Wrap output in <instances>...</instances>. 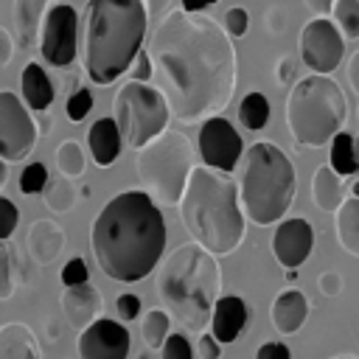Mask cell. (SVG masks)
Here are the masks:
<instances>
[{"label": "cell", "instance_id": "30", "mask_svg": "<svg viewBox=\"0 0 359 359\" xmlns=\"http://www.w3.org/2000/svg\"><path fill=\"white\" fill-rule=\"evenodd\" d=\"M56 168H59V174H65V177H81L84 174V168H87V154H84V149H81V143H76V140H62L59 146H56Z\"/></svg>", "mask_w": 359, "mask_h": 359}, {"label": "cell", "instance_id": "42", "mask_svg": "<svg viewBox=\"0 0 359 359\" xmlns=\"http://www.w3.org/2000/svg\"><path fill=\"white\" fill-rule=\"evenodd\" d=\"M255 359H292V351H289L286 342H280V339H269V342H264V345L258 348Z\"/></svg>", "mask_w": 359, "mask_h": 359}, {"label": "cell", "instance_id": "14", "mask_svg": "<svg viewBox=\"0 0 359 359\" xmlns=\"http://www.w3.org/2000/svg\"><path fill=\"white\" fill-rule=\"evenodd\" d=\"M79 359H126L129 331L118 320L98 317L84 331H79Z\"/></svg>", "mask_w": 359, "mask_h": 359}, {"label": "cell", "instance_id": "40", "mask_svg": "<svg viewBox=\"0 0 359 359\" xmlns=\"http://www.w3.org/2000/svg\"><path fill=\"white\" fill-rule=\"evenodd\" d=\"M151 73H154V65H151L149 50L143 48V50L135 56L132 67H129V79H132V81H149V79H151Z\"/></svg>", "mask_w": 359, "mask_h": 359}, {"label": "cell", "instance_id": "45", "mask_svg": "<svg viewBox=\"0 0 359 359\" xmlns=\"http://www.w3.org/2000/svg\"><path fill=\"white\" fill-rule=\"evenodd\" d=\"M292 79H294V59L292 56H280L278 59V84L292 87Z\"/></svg>", "mask_w": 359, "mask_h": 359}, {"label": "cell", "instance_id": "35", "mask_svg": "<svg viewBox=\"0 0 359 359\" xmlns=\"http://www.w3.org/2000/svg\"><path fill=\"white\" fill-rule=\"evenodd\" d=\"M160 353H163V359H194V348H191L188 337L180 334V331H174V334L165 337Z\"/></svg>", "mask_w": 359, "mask_h": 359}, {"label": "cell", "instance_id": "7", "mask_svg": "<svg viewBox=\"0 0 359 359\" xmlns=\"http://www.w3.org/2000/svg\"><path fill=\"white\" fill-rule=\"evenodd\" d=\"M348 98L342 87L323 73L303 76L286 95V126L300 146L320 149L345 129Z\"/></svg>", "mask_w": 359, "mask_h": 359}, {"label": "cell", "instance_id": "47", "mask_svg": "<svg viewBox=\"0 0 359 359\" xmlns=\"http://www.w3.org/2000/svg\"><path fill=\"white\" fill-rule=\"evenodd\" d=\"M303 3L311 11V17H325V14H331V8H334L337 0H303Z\"/></svg>", "mask_w": 359, "mask_h": 359}, {"label": "cell", "instance_id": "24", "mask_svg": "<svg viewBox=\"0 0 359 359\" xmlns=\"http://www.w3.org/2000/svg\"><path fill=\"white\" fill-rule=\"evenodd\" d=\"M311 196H314V205L320 210H325V213H337V208L345 202V182L328 163L314 168V174H311Z\"/></svg>", "mask_w": 359, "mask_h": 359}, {"label": "cell", "instance_id": "46", "mask_svg": "<svg viewBox=\"0 0 359 359\" xmlns=\"http://www.w3.org/2000/svg\"><path fill=\"white\" fill-rule=\"evenodd\" d=\"M348 81H351V90L359 95V50H353L348 59Z\"/></svg>", "mask_w": 359, "mask_h": 359}, {"label": "cell", "instance_id": "28", "mask_svg": "<svg viewBox=\"0 0 359 359\" xmlns=\"http://www.w3.org/2000/svg\"><path fill=\"white\" fill-rule=\"evenodd\" d=\"M269 115H272L269 101H266V95L258 93V90H250V93L241 98V104H238V121H241V126H247V129H252V132L264 129V126L269 123Z\"/></svg>", "mask_w": 359, "mask_h": 359}, {"label": "cell", "instance_id": "48", "mask_svg": "<svg viewBox=\"0 0 359 359\" xmlns=\"http://www.w3.org/2000/svg\"><path fill=\"white\" fill-rule=\"evenodd\" d=\"M143 3H146V11H149V20L151 17L163 20L168 14V6H171V0H143Z\"/></svg>", "mask_w": 359, "mask_h": 359}, {"label": "cell", "instance_id": "21", "mask_svg": "<svg viewBox=\"0 0 359 359\" xmlns=\"http://www.w3.org/2000/svg\"><path fill=\"white\" fill-rule=\"evenodd\" d=\"M87 146H90L95 165H101V168L112 165L123 149V137H121L115 118H98L87 132Z\"/></svg>", "mask_w": 359, "mask_h": 359}, {"label": "cell", "instance_id": "18", "mask_svg": "<svg viewBox=\"0 0 359 359\" xmlns=\"http://www.w3.org/2000/svg\"><path fill=\"white\" fill-rule=\"evenodd\" d=\"M56 0H14L11 3V22H14V42L22 50H34L39 42V28L48 8Z\"/></svg>", "mask_w": 359, "mask_h": 359}, {"label": "cell", "instance_id": "27", "mask_svg": "<svg viewBox=\"0 0 359 359\" xmlns=\"http://www.w3.org/2000/svg\"><path fill=\"white\" fill-rule=\"evenodd\" d=\"M42 196H45V205H48L50 213H67V210H73V205L79 199V191H76V185H73L70 177L59 174V177L48 180Z\"/></svg>", "mask_w": 359, "mask_h": 359}, {"label": "cell", "instance_id": "34", "mask_svg": "<svg viewBox=\"0 0 359 359\" xmlns=\"http://www.w3.org/2000/svg\"><path fill=\"white\" fill-rule=\"evenodd\" d=\"M90 109H93V93H90L87 87H76V90L67 95V101H65L67 121H73V123L84 121V118L90 115Z\"/></svg>", "mask_w": 359, "mask_h": 359}, {"label": "cell", "instance_id": "20", "mask_svg": "<svg viewBox=\"0 0 359 359\" xmlns=\"http://www.w3.org/2000/svg\"><path fill=\"white\" fill-rule=\"evenodd\" d=\"M309 311H311L309 297L300 289H294V286L283 289L272 303V325L280 337H289L303 328V323L309 320Z\"/></svg>", "mask_w": 359, "mask_h": 359}, {"label": "cell", "instance_id": "15", "mask_svg": "<svg viewBox=\"0 0 359 359\" xmlns=\"http://www.w3.org/2000/svg\"><path fill=\"white\" fill-rule=\"evenodd\" d=\"M314 250V227L300 219H283L272 236V255L283 269H297Z\"/></svg>", "mask_w": 359, "mask_h": 359}, {"label": "cell", "instance_id": "1", "mask_svg": "<svg viewBox=\"0 0 359 359\" xmlns=\"http://www.w3.org/2000/svg\"><path fill=\"white\" fill-rule=\"evenodd\" d=\"M146 50L163 79L171 118L180 123H202L233 101L238 81L236 45L216 17L171 8L157 20Z\"/></svg>", "mask_w": 359, "mask_h": 359}, {"label": "cell", "instance_id": "10", "mask_svg": "<svg viewBox=\"0 0 359 359\" xmlns=\"http://www.w3.org/2000/svg\"><path fill=\"white\" fill-rule=\"evenodd\" d=\"M39 140L36 115L11 90H0V157L6 163H22Z\"/></svg>", "mask_w": 359, "mask_h": 359}, {"label": "cell", "instance_id": "31", "mask_svg": "<svg viewBox=\"0 0 359 359\" xmlns=\"http://www.w3.org/2000/svg\"><path fill=\"white\" fill-rule=\"evenodd\" d=\"M331 17L345 39L351 42L359 39V0H337L331 8Z\"/></svg>", "mask_w": 359, "mask_h": 359}, {"label": "cell", "instance_id": "3", "mask_svg": "<svg viewBox=\"0 0 359 359\" xmlns=\"http://www.w3.org/2000/svg\"><path fill=\"white\" fill-rule=\"evenodd\" d=\"M149 11L143 0H87L79 20L81 67L93 84H112L129 73L143 50Z\"/></svg>", "mask_w": 359, "mask_h": 359}, {"label": "cell", "instance_id": "12", "mask_svg": "<svg viewBox=\"0 0 359 359\" xmlns=\"http://www.w3.org/2000/svg\"><path fill=\"white\" fill-rule=\"evenodd\" d=\"M300 59L311 73H334L345 56V36L328 17H311L300 28Z\"/></svg>", "mask_w": 359, "mask_h": 359}, {"label": "cell", "instance_id": "13", "mask_svg": "<svg viewBox=\"0 0 359 359\" xmlns=\"http://www.w3.org/2000/svg\"><path fill=\"white\" fill-rule=\"evenodd\" d=\"M196 149H199V157H202L205 165H210L216 171H227V174H233L236 165L244 157L241 135L222 115H213V118H208V121L199 123Z\"/></svg>", "mask_w": 359, "mask_h": 359}, {"label": "cell", "instance_id": "32", "mask_svg": "<svg viewBox=\"0 0 359 359\" xmlns=\"http://www.w3.org/2000/svg\"><path fill=\"white\" fill-rule=\"evenodd\" d=\"M17 286V266H14V250L8 241H0V300H8Z\"/></svg>", "mask_w": 359, "mask_h": 359}, {"label": "cell", "instance_id": "33", "mask_svg": "<svg viewBox=\"0 0 359 359\" xmlns=\"http://www.w3.org/2000/svg\"><path fill=\"white\" fill-rule=\"evenodd\" d=\"M48 168H45V163H28L25 168H22V174H20V191L25 194V196H34V194H42L45 191V185H48Z\"/></svg>", "mask_w": 359, "mask_h": 359}, {"label": "cell", "instance_id": "19", "mask_svg": "<svg viewBox=\"0 0 359 359\" xmlns=\"http://www.w3.org/2000/svg\"><path fill=\"white\" fill-rule=\"evenodd\" d=\"M25 247H28V255L34 258V264L50 266L65 250V230L50 219H36L28 227Z\"/></svg>", "mask_w": 359, "mask_h": 359}, {"label": "cell", "instance_id": "54", "mask_svg": "<svg viewBox=\"0 0 359 359\" xmlns=\"http://www.w3.org/2000/svg\"><path fill=\"white\" fill-rule=\"evenodd\" d=\"M137 359H149V356H146V353H140V356H137Z\"/></svg>", "mask_w": 359, "mask_h": 359}, {"label": "cell", "instance_id": "36", "mask_svg": "<svg viewBox=\"0 0 359 359\" xmlns=\"http://www.w3.org/2000/svg\"><path fill=\"white\" fill-rule=\"evenodd\" d=\"M222 25H224V31H227L233 39H241V36L250 31V14H247V8H241V6L227 8Z\"/></svg>", "mask_w": 359, "mask_h": 359}, {"label": "cell", "instance_id": "43", "mask_svg": "<svg viewBox=\"0 0 359 359\" xmlns=\"http://www.w3.org/2000/svg\"><path fill=\"white\" fill-rule=\"evenodd\" d=\"M196 348H199V356H202V359H219V356H222V342H219L213 334H208V331L199 334Z\"/></svg>", "mask_w": 359, "mask_h": 359}, {"label": "cell", "instance_id": "41", "mask_svg": "<svg viewBox=\"0 0 359 359\" xmlns=\"http://www.w3.org/2000/svg\"><path fill=\"white\" fill-rule=\"evenodd\" d=\"M317 286H320V292H323L325 297H337V294H342L345 280H342V275H339L337 269H325V272H320Z\"/></svg>", "mask_w": 359, "mask_h": 359}, {"label": "cell", "instance_id": "5", "mask_svg": "<svg viewBox=\"0 0 359 359\" xmlns=\"http://www.w3.org/2000/svg\"><path fill=\"white\" fill-rule=\"evenodd\" d=\"M154 292L163 309L194 334L210 325L216 300L222 297V269L213 252L196 241L174 247L157 266Z\"/></svg>", "mask_w": 359, "mask_h": 359}, {"label": "cell", "instance_id": "50", "mask_svg": "<svg viewBox=\"0 0 359 359\" xmlns=\"http://www.w3.org/2000/svg\"><path fill=\"white\" fill-rule=\"evenodd\" d=\"M286 280H289V283L297 280V269H286Z\"/></svg>", "mask_w": 359, "mask_h": 359}, {"label": "cell", "instance_id": "53", "mask_svg": "<svg viewBox=\"0 0 359 359\" xmlns=\"http://www.w3.org/2000/svg\"><path fill=\"white\" fill-rule=\"evenodd\" d=\"M334 359H359V356H334Z\"/></svg>", "mask_w": 359, "mask_h": 359}, {"label": "cell", "instance_id": "52", "mask_svg": "<svg viewBox=\"0 0 359 359\" xmlns=\"http://www.w3.org/2000/svg\"><path fill=\"white\" fill-rule=\"evenodd\" d=\"M3 163H6V160L0 157V182H3Z\"/></svg>", "mask_w": 359, "mask_h": 359}, {"label": "cell", "instance_id": "11", "mask_svg": "<svg viewBox=\"0 0 359 359\" xmlns=\"http://www.w3.org/2000/svg\"><path fill=\"white\" fill-rule=\"evenodd\" d=\"M42 59L53 67H70L79 53V14L67 3H53L42 20L39 42Z\"/></svg>", "mask_w": 359, "mask_h": 359}, {"label": "cell", "instance_id": "29", "mask_svg": "<svg viewBox=\"0 0 359 359\" xmlns=\"http://www.w3.org/2000/svg\"><path fill=\"white\" fill-rule=\"evenodd\" d=\"M168 334H171V314L165 309H157V306L149 309L143 314V320H140V337H143L146 348L160 351Z\"/></svg>", "mask_w": 359, "mask_h": 359}, {"label": "cell", "instance_id": "2", "mask_svg": "<svg viewBox=\"0 0 359 359\" xmlns=\"http://www.w3.org/2000/svg\"><path fill=\"white\" fill-rule=\"evenodd\" d=\"M168 230L160 205L146 191L115 194L93 219L90 247L98 269L118 283H135L157 269Z\"/></svg>", "mask_w": 359, "mask_h": 359}, {"label": "cell", "instance_id": "23", "mask_svg": "<svg viewBox=\"0 0 359 359\" xmlns=\"http://www.w3.org/2000/svg\"><path fill=\"white\" fill-rule=\"evenodd\" d=\"M0 359H42L36 334L25 323H8L0 328Z\"/></svg>", "mask_w": 359, "mask_h": 359}, {"label": "cell", "instance_id": "51", "mask_svg": "<svg viewBox=\"0 0 359 359\" xmlns=\"http://www.w3.org/2000/svg\"><path fill=\"white\" fill-rule=\"evenodd\" d=\"M353 196H359V182H353Z\"/></svg>", "mask_w": 359, "mask_h": 359}, {"label": "cell", "instance_id": "16", "mask_svg": "<svg viewBox=\"0 0 359 359\" xmlns=\"http://www.w3.org/2000/svg\"><path fill=\"white\" fill-rule=\"evenodd\" d=\"M59 306H62V314H65L67 325L76 328V331H84L90 323H95L101 317L104 297L87 280V283H79V286H65V292L59 297Z\"/></svg>", "mask_w": 359, "mask_h": 359}, {"label": "cell", "instance_id": "26", "mask_svg": "<svg viewBox=\"0 0 359 359\" xmlns=\"http://www.w3.org/2000/svg\"><path fill=\"white\" fill-rule=\"evenodd\" d=\"M334 216H337V219H334V233H337L339 247H342L348 255L359 258V196L345 199V202L337 208Z\"/></svg>", "mask_w": 359, "mask_h": 359}, {"label": "cell", "instance_id": "44", "mask_svg": "<svg viewBox=\"0 0 359 359\" xmlns=\"http://www.w3.org/2000/svg\"><path fill=\"white\" fill-rule=\"evenodd\" d=\"M14 36L0 25V67H6L11 59H14Z\"/></svg>", "mask_w": 359, "mask_h": 359}, {"label": "cell", "instance_id": "22", "mask_svg": "<svg viewBox=\"0 0 359 359\" xmlns=\"http://www.w3.org/2000/svg\"><path fill=\"white\" fill-rule=\"evenodd\" d=\"M20 93H22V101L28 109L34 112H45L53 98H56V90H53V81L50 76L45 73V67L39 62H28L22 67V76H20Z\"/></svg>", "mask_w": 359, "mask_h": 359}, {"label": "cell", "instance_id": "6", "mask_svg": "<svg viewBox=\"0 0 359 359\" xmlns=\"http://www.w3.org/2000/svg\"><path fill=\"white\" fill-rule=\"evenodd\" d=\"M294 196L297 171L289 154L269 140L252 143L244 154L238 177V199L244 216L258 227H269L289 213Z\"/></svg>", "mask_w": 359, "mask_h": 359}, {"label": "cell", "instance_id": "4", "mask_svg": "<svg viewBox=\"0 0 359 359\" xmlns=\"http://www.w3.org/2000/svg\"><path fill=\"white\" fill-rule=\"evenodd\" d=\"M180 219L191 241L202 244L216 258L236 252L247 233L238 180L205 163L194 165L180 199Z\"/></svg>", "mask_w": 359, "mask_h": 359}, {"label": "cell", "instance_id": "49", "mask_svg": "<svg viewBox=\"0 0 359 359\" xmlns=\"http://www.w3.org/2000/svg\"><path fill=\"white\" fill-rule=\"evenodd\" d=\"M216 0H180V8H185V11H191V14H196V11H205V8H210Z\"/></svg>", "mask_w": 359, "mask_h": 359}, {"label": "cell", "instance_id": "9", "mask_svg": "<svg viewBox=\"0 0 359 359\" xmlns=\"http://www.w3.org/2000/svg\"><path fill=\"white\" fill-rule=\"evenodd\" d=\"M112 118L121 129V137L135 151L143 149L149 140L165 132L171 109L163 90L151 87L149 81H126L115 90L112 98Z\"/></svg>", "mask_w": 359, "mask_h": 359}, {"label": "cell", "instance_id": "37", "mask_svg": "<svg viewBox=\"0 0 359 359\" xmlns=\"http://www.w3.org/2000/svg\"><path fill=\"white\" fill-rule=\"evenodd\" d=\"M59 278H62V286H79V283H87L90 280V269H87V261L84 258H70L65 266H62V272H59Z\"/></svg>", "mask_w": 359, "mask_h": 359}, {"label": "cell", "instance_id": "25", "mask_svg": "<svg viewBox=\"0 0 359 359\" xmlns=\"http://www.w3.org/2000/svg\"><path fill=\"white\" fill-rule=\"evenodd\" d=\"M328 165L339 177H359V135L337 132L328 143Z\"/></svg>", "mask_w": 359, "mask_h": 359}, {"label": "cell", "instance_id": "8", "mask_svg": "<svg viewBox=\"0 0 359 359\" xmlns=\"http://www.w3.org/2000/svg\"><path fill=\"white\" fill-rule=\"evenodd\" d=\"M194 165H196L194 146L188 135L177 129H165L163 135L149 140L143 149H137V157H135L137 180L160 208L180 205Z\"/></svg>", "mask_w": 359, "mask_h": 359}, {"label": "cell", "instance_id": "17", "mask_svg": "<svg viewBox=\"0 0 359 359\" xmlns=\"http://www.w3.org/2000/svg\"><path fill=\"white\" fill-rule=\"evenodd\" d=\"M250 314H252V309L238 294H222L210 314V334L222 345H230L250 325Z\"/></svg>", "mask_w": 359, "mask_h": 359}, {"label": "cell", "instance_id": "38", "mask_svg": "<svg viewBox=\"0 0 359 359\" xmlns=\"http://www.w3.org/2000/svg\"><path fill=\"white\" fill-rule=\"evenodd\" d=\"M17 222H20L17 205L8 196H0V241H6L17 230Z\"/></svg>", "mask_w": 359, "mask_h": 359}, {"label": "cell", "instance_id": "39", "mask_svg": "<svg viewBox=\"0 0 359 359\" xmlns=\"http://www.w3.org/2000/svg\"><path fill=\"white\" fill-rule=\"evenodd\" d=\"M115 311H118L121 323H132V320L140 314V297H137L135 292H123V294H118V300H115Z\"/></svg>", "mask_w": 359, "mask_h": 359}]
</instances>
